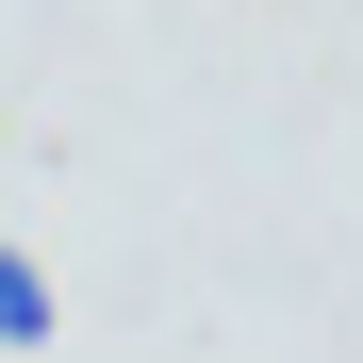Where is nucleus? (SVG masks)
Returning a JSON list of instances; mask_svg holds the SVG:
<instances>
[{
	"instance_id": "nucleus-1",
	"label": "nucleus",
	"mask_w": 363,
	"mask_h": 363,
	"mask_svg": "<svg viewBox=\"0 0 363 363\" xmlns=\"http://www.w3.org/2000/svg\"><path fill=\"white\" fill-rule=\"evenodd\" d=\"M0 347H50V264L0 248Z\"/></svg>"
}]
</instances>
